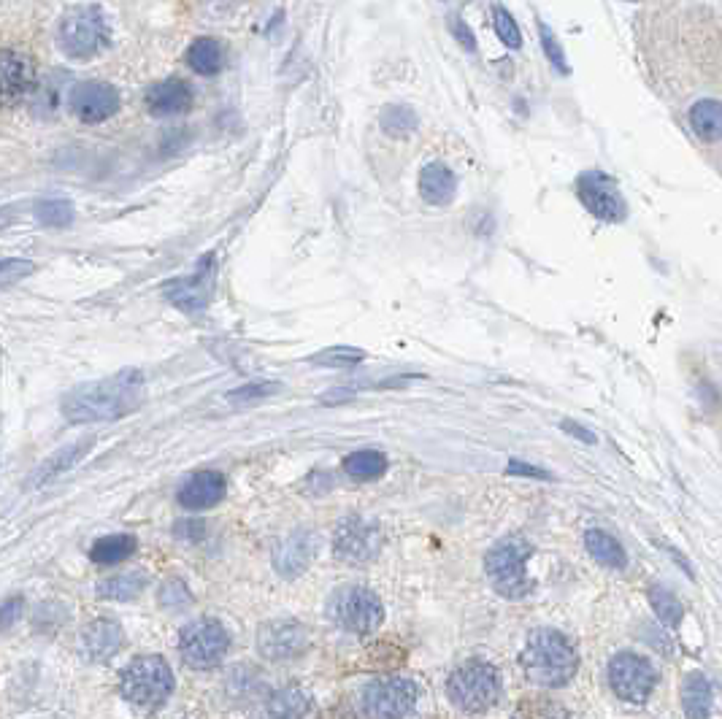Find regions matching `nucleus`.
Masks as SVG:
<instances>
[{"mask_svg":"<svg viewBox=\"0 0 722 719\" xmlns=\"http://www.w3.org/2000/svg\"><path fill=\"white\" fill-rule=\"evenodd\" d=\"M328 617L333 625L352 636H371L382 628L384 606L382 598L371 587L363 584H347L330 595Z\"/></svg>","mask_w":722,"mask_h":719,"instance_id":"7","label":"nucleus"},{"mask_svg":"<svg viewBox=\"0 0 722 719\" xmlns=\"http://www.w3.org/2000/svg\"><path fill=\"white\" fill-rule=\"evenodd\" d=\"M506 476H520V479H541V482L552 479L549 471H544V468H539V465L522 463V460H517V457H512V460L506 463Z\"/></svg>","mask_w":722,"mask_h":719,"instance_id":"42","label":"nucleus"},{"mask_svg":"<svg viewBox=\"0 0 722 719\" xmlns=\"http://www.w3.org/2000/svg\"><path fill=\"white\" fill-rule=\"evenodd\" d=\"M449 30H452V36L460 41V46L466 49V52H476V38L474 33H471V28H468L466 22L460 17H452L449 19Z\"/></svg>","mask_w":722,"mask_h":719,"instance_id":"43","label":"nucleus"},{"mask_svg":"<svg viewBox=\"0 0 722 719\" xmlns=\"http://www.w3.org/2000/svg\"><path fill=\"white\" fill-rule=\"evenodd\" d=\"M501 674L493 663L487 660H466L457 665L447 679L449 701L455 703L460 711L468 714H485L501 698Z\"/></svg>","mask_w":722,"mask_h":719,"instance_id":"4","label":"nucleus"},{"mask_svg":"<svg viewBox=\"0 0 722 719\" xmlns=\"http://www.w3.org/2000/svg\"><path fill=\"white\" fill-rule=\"evenodd\" d=\"M382 528L379 522L360 514H349L336 525L333 533V555L347 565L374 563L382 552Z\"/></svg>","mask_w":722,"mask_h":719,"instance_id":"10","label":"nucleus"},{"mask_svg":"<svg viewBox=\"0 0 722 719\" xmlns=\"http://www.w3.org/2000/svg\"><path fill=\"white\" fill-rule=\"evenodd\" d=\"M690 130L695 138H701L704 144H714L722 138V103L714 98H704L698 101L687 114Z\"/></svg>","mask_w":722,"mask_h":719,"instance_id":"24","label":"nucleus"},{"mask_svg":"<svg viewBox=\"0 0 722 719\" xmlns=\"http://www.w3.org/2000/svg\"><path fill=\"white\" fill-rule=\"evenodd\" d=\"M679 698H682V709H685L687 719H709V714H712V684L701 671H693V674L685 676Z\"/></svg>","mask_w":722,"mask_h":719,"instance_id":"23","label":"nucleus"},{"mask_svg":"<svg viewBox=\"0 0 722 719\" xmlns=\"http://www.w3.org/2000/svg\"><path fill=\"white\" fill-rule=\"evenodd\" d=\"M74 217V203L65 198H46V201L36 203V219L44 228H68Z\"/></svg>","mask_w":722,"mask_h":719,"instance_id":"33","label":"nucleus"},{"mask_svg":"<svg viewBox=\"0 0 722 719\" xmlns=\"http://www.w3.org/2000/svg\"><path fill=\"white\" fill-rule=\"evenodd\" d=\"M147 401V379L138 368H125L109 379L79 384L63 398V417L71 425L114 422L136 414Z\"/></svg>","mask_w":722,"mask_h":719,"instance_id":"1","label":"nucleus"},{"mask_svg":"<svg viewBox=\"0 0 722 719\" xmlns=\"http://www.w3.org/2000/svg\"><path fill=\"white\" fill-rule=\"evenodd\" d=\"M576 192H579V201L585 203V209L590 211L593 217L604 219V222H622L625 214H628L617 184H614L606 173H582V176L576 179Z\"/></svg>","mask_w":722,"mask_h":719,"instance_id":"14","label":"nucleus"},{"mask_svg":"<svg viewBox=\"0 0 722 719\" xmlns=\"http://www.w3.org/2000/svg\"><path fill=\"white\" fill-rule=\"evenodd\" d=\"M176 690L174 668L163 655L133 657L119 674L122 698L141 711H155L168 703Z\"/></svg>","mask_w":722,"mask_h":719,"instance_id":"3","label":"nucleus"},{"mask_svg":"<svg viewBox=\"0 0 722 719\" xmlns=\"http://www.w3.org/2000/svg\"><path fill=\"white\" fill-rule=\"evenodd\" d=\"M609 687L625 703H644L658 684V671L639 652H617L606 668Z\"/></svg>","mask_w":722,"mask_h":719,"instance_id":"12","label":"nucleus"},{"mask_svg":"<svg viewBox=\"0 0 722 719\" xmlns=\"http://www.w3.org/2000/svg\"><path fill=\"white\" fill-rule=\"evenodd\" d=\"M225 495H228V482L220 471H198L179 484L176 501L187 511H206L214 509Z\"/></svg>","mask_w":722,"mask_h":719,"instance_id":"19","label":"nucleus"},{"mask_svg":"<svg viewBox=\"0 0 722 719\" xmlns=\"http://www.w3.org/2000/svg\"><path fill=\"white\" fill-rule=\"evenodd\" d=\"M539 38H541V49H544V57L549 60V65L555 68L558 73H568V60H566V52H563V46H560L558 36L552 33V30L541 22L539 25Z\"/></svg>","mask_w":722,"mask_h":719,"instance_id":"38","label":"nucleus"},{"mask_svg":"<svg viewBox=\"0 0 722 719\" xmlns=\"http://www.w3.org/2000/svg\"><path fill=\"white\" fill-rule=\"evenodd\" d=\"M387 455L379 452V449H360V452H352L344 460V471L347 476H352L355 482H374L379 476L387 474Z\"/></svg>","mask_w":722,"mask_h":719,"instance_id":"28","label":"nucleus"},{"mask_svg":"<svg viewBox=\"0 0 722 719\" xmlns=\"http://www.w3.org/2000/svg\"><path fill=\"white\" fill-rule=\"evenodd\" d=\"M585 547L590 552L595 563L604 565V568H612V571H622L628 565V555L625 549L614 536H609L606 530H587L585 533Z\"/></svg>","mask_w":722,"mask_h":719,"instance_id":"27","label":"nucleus"},{"mask_svg":"<svg viewBox=\"0 0 722 719\" xmlns=\"http://www.w3.org/2000/svg\"><path fill=\"white\" fill-rule=\"evenodd\" d=\"M457 192V176L444 163H428L420 173V195L430 206H447Z\"/></svg>","mask_w":722,"mask_h":719,"instance_id":"22","label":"nucleus"},{"mask_svg":"<svg viewBox=\"0 0 722 719\" xmlns=\"http://www.w3.org/2000/svg\"><path fill=\"white\" fill-rule=\"evenodd\" d=\"M649 603L668 630H677L682 625V603L668 587H663V584L649 587Z\"/></svg>","mask_w":722,"mask_h":719,"instance_id":"32","label":"nucleus"},{"mask_svg":"<svg viewBox=\"0 0 722 719\" xmlns=\"http://www.w3.org/2000/svg\"><path fill=\"white\" fill-rule=\"evenodd\" d=\"M379 125L387 136L409 138L414 130L420 128V117L409 106H384L379 114Z\"/></svg>","mask_w":722,"mask_h":719,"instance_id":"31","label":"nucleus"},{"mask_svg":"<svg viewBox=\"0 0 722 719\" xmlns=\"http://www.w3.org/2000/svg\"><path fill=\"white\" fill-rule=\"evenodd\" d=\"M68 109L84 125H98L119 111V92L106 82H82L68 95Z\"/></svg>","mask_w":722,"mask_h":719,"instance_id":"15","label":"nucleus"},{"mask_svg":"<svg viewBox=\"0 0 722 719\" xmlns=\"http://www.w3.org/2000/svg\"><path fill=\"white\" fill-rule=\"evenodd\" d=\"M230 652V630L217 617H198L179 633V655L192 671H214Z\"/></svg>","mask_w":722,"mask_h":719,"instance_id":"9","label":"nucleus"},{"mask_svg":"<svg viewBox=\"0 0 722 719\" xmlns=\"http://www.w3.org/2000/svg\"><path fill=\"white\" fill-rule=\"evenodd\" d=\"M90 446H92V438H87V441H79V444H71V446H65V449H60V452H55V455L49 457L41 468H38L36 479H33V484H46V482H52L55 476H60L63 471H68L71 465H76L79 460H82L87 452H90Z\"/></svg>","mask_w":722,"mask_h":719,"instance_id":"29","label":"nucleus"},{"mask_svg":"<svg viewBox=\"0 0 722 719\" xmlns=\"http://www.w3.org/2000/svg\"><path fill=\"white\" fill-rule=\"evenodd\" d=\"M136 549V536H130V533H114V536H103L92 544L90 560L95 565H101V568H109V565H119L130 560V557L136 555Z\"/></svg>","mask_w":722,"mask_h":719,"instance_id":"25","label":"nucleus"},{"mask_svg":"<svg viewBox=\"0 0 722 719\" xmlns=\"http://www.w3.org/2000/svg\"><path fill=\"white\" fill-rule=\"evenodd\" d=\"M560 428L566 430L568 436H574V438H579V441H585V444H595V433H590L587 428H582V425H579V422H574V419H563V422H560Z\"/></svg>","mask_w":722,"mask_h":719,"instance_id":"44","label":"nucleus"},{"mask_svg":"<svg viewBox=\"0 0 722 719\" xmlns=\"http://www.w3.org/2000/svg\"><path fill=\"white\" fill-rule=\"evenodd\" d=\"M533 547L522 536H509L495 541L485 555V574L490 576L495 592L509 601H520L531 592V582L525 574V563Z\"/></svg>","mask_w":722,"mask_h":719,"instance_id":"5","label":"nucleus"},{"mask_svg":"<svg viewBox=\"0 0 722 719\" xmlns=\"http://www.w3.org/2000/svg\"><path fill=\"white\" fill-rule=\"evenodd\" d=\"M317 555V536L306 528H298L274 547V568L282 579H298Z\"/></svg>","mask_w":722,"mask_h":719,"instance_id":"17","label":"nucleus"},{"mask_svg":"<svg viewBox=\"0 0 722 719\" xmlns=\"http://www.w3.org/2000/svg\"><path fill=\"white\" fill-rule=\"evenodd\" d=\"M174 536L184 544H201L206 538V522L203 519H179L174 525Z\"/></svg>","mask_w":722,"mask_h":719,"instance_id":"40","label":"nucleus"},{"mask_svg":"<svg viewBox=\"0 0 722 719\" xmlns=\"http://www.w3.org/2000/svg\"><path fill=\"white\" fill-rule=\"evenodd\" d=\"M493 25H495V33L501 38L503 44L509 46V49H520L522 46V33L517 28V22L509 11L503 9V6H493Z\"/></svg>","mask_w":722,"mask_h":719,"instance_id":"36","label":"nucleus"},{"mask_svg":"<svg viewBox=\"0 0 722 719\" xmlns=\"http://www.w3.org/2000/svg\"><path fill=\"white\" fill-rule=\"evenodd\" d=\"M195 103L192 87L182 79H165L149 87L147 92V109L155 117H176V114H187Z\"/></svg>","mask_w":722,"mask_h":719,"instance_id":"20","label":"nucleus"},{"mask_svg":"<svg viewBox=\"0 0 722 719\" xmlns=\"http://www.w3.org/2000/svg\"><path fill=\"white\" fill-rule=\"evenodd\" d=\"M309 630L293 617L268 619L257 630V652L263 660L276 665H287L301 660L309 652Z\"/></svg>","mask_w":722,"mask_h":719,"instance_id":"11","label":"nucleus"},{"mask_svg":"<svg viewBox=\"0 0 722 719\" xmlns=\"http://www.w3.org/2000/svg\"><path fill=\"white\" fill-rule=\"evenodd\" d=\"M79 644L90 663H109L125 647V630L114 617H98L84 625Z\"/></svg>","mask_w":722,"mask_h":719,"instance_id":"18","label":"nucleus"},{"mask_svg":"<svg viewBox=\"0 0 722 719\" xmlns=\"http://www.w3.org/2000/svg\"><path fill=\"white\" fill-rule=\"evenodd\" d=\"M36 87V63L33 57L0 49V109H11L28 98Z\"/></svg>","mask_w":722,"mask_h":719,"instance_id":"16","label":"nucleus"},{"mask_svg":"<svg viewBox=\"0 0 722 719\" xmlns=\"http://www.w3.org/2000/svg\"><path fill=\"white\" fill-rule=\"evenodd\" d=\"M420 703V684L409 676H376L360 690L366 719H409Z\"/></svg>","mask_w":722,"mask_h":719,"instance_id":"8","label":"nucleus"},{"mask_svg":"<svg viewBox=\"0 0 722 719\" xmlns=\"http://www.w3.org/2000/svg\"><path fill=\"white\" fill-rule=\"evenodd\" d=\"M192 592L190 587L182 582V579H165L160 584V592H157V603L163 606L165 611H184L192 606Z\"/></svg>","mask_w":722,"mask_h":719,"instance_id":"35","label":"nucleus"},{"mask_svg":"<svg viewBox=\"0 0 722 719\" xmlns=\"http://www.w3.org/2000/svg\"><path fill=\"white\" fill-rule=\"evenodd\" d=\"M363 360H366V352L355 349V346H328V349L309 357L311 365H325V368H352Z\"/></svg>","mask_w":722,"mask_h":719,"instance_id":"34","label":"nucleus"},{"mask_svg":"<svg viewBox=\"0 0 722 719\" xmlns=\"http://www.w3.org/2000/svg\"><path fill=\"white\" fill-rule=\"evenodd\" d=\"M149 587L147 571H122L98 582V598L103 601H136Z\"/></svg>","mask_w":722,"mask_h":719,"instance_id":"26","label":"nucleus"},{"mask_svg":"<svg viewBox=\"0 0 722 719\" xmlns=\"http://www.w3.org/2000/svg\"><path fill=\"white\" fill-rule=\"evenodd\" d=\"M222 46L214 38H195L187 49V65L201 76H214L222 68Z\"/></svg>","mask_w":722,"mask_h":719,"instance_id":"30","label":"nucleus"},{"mask_svg":"<svg viewBox=\"0 0 722 719\" xmlns=\"http://www.w3.org/2000/svg\"><path fill=\"white\" fill-rule=\"evenodd\" d=\"M282 390V384L276 382H257V384H244L228 395L230 403H249V401H260V398H268L274 392Z\"/></svg>","mask_w":722,"mask_h":719,"instance_id":"39","label":"nucleus"},{"mask_svg":"<svg viewBox=\"0 0 722 719\" xmlns=\"http://www.w3.org/2000/svg\"><path fill=\"white\" fill-rule=\"evenodd\" d=\"M520 663L525 676H528L533 684L547 687V690L566 687L576 676V671H579L576 647L560 630L552 628L533 630L528 641H525Z\"/></svg>","mask_w":722,"mask_h":719,"instance_id":"2","label":"nucleus"},{"mask_svg":"<svg viewBox=\"0 0 722 719\" xmlns=\"http://www.w3.org/2000/svg\"><path fill=\"white\" fill-rule=\"evenodd\" d=\"M57 44L74 60H90L101 55L103 49L111 46L109 19L98 6H74L71 11H65L60 22Z\"/></svg>","mask_w":722,"mask_h":719,"instance_id":"6","label":"nucleus"},{"mask_svg":"<svg viewBox=\"0 0 722 719\" xmlns=\"http://www.w3.org/2000/svg\"><path fill=\"white\" fill-rule=\"evenodd\" d=\"M214 290H217V257L206 255L192 274L165 284L163 295L176 309L187 311V314H201L209 309Z\"/></svg>","mask_w":722,"mask_h":719,"instance_id":"13","label":"nucleus"},{"mask_svg":"<svg viewBox=\"0 0 722 719\" xmlns=\"http://www.w3.org/2000/svg\"><path fill=\"white\" fill-rule=\"evenodd\" d=\"M22 611H25V598H22V595H11V598L0 603V633L14 628L19 617H22Z\"/></svg>","mask_w":722,"mask_h":719,"instance_id":"41","label":"nucleus"},{"mask_svg":"<svg viewBox=\"0 0 722 719\" xmlns=\"http://www.w3.org/2000/svg\"><path fill=\"white\" fill-rule=\"evenodd\" d=\"M314 709L311 695L298 684H284L266 695L260 719H306Z\"/></svg>","mask_w":722,"mask_h":719,"instance_id":"21","label":"nucleus"},{"mask_svg":"<svg viewBox=\"0 0 722 719\" xmlns=\"http://www.w3.org/2000/svg\"><path fill=\"white\" fill-rule=\"evenodd\" d=\"M33 271H36L33 260H25V257H3V260H0V287H11V284L22 282V279H28Z\"/></svg>","mask_w":722,"mask_h":719,"instance_id":"37","label":"nucleus"}]
</instances>
